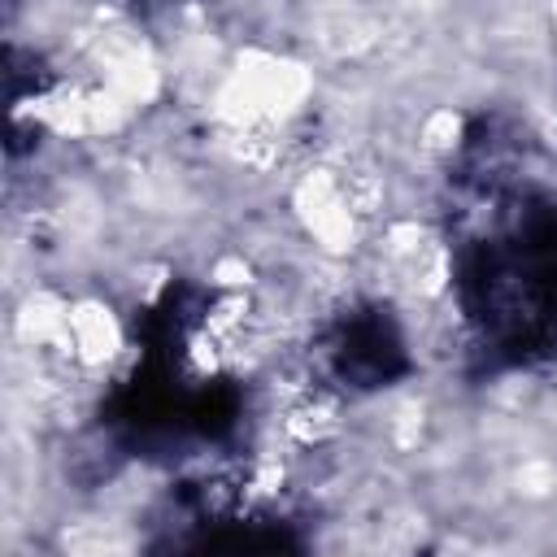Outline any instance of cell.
<instances>
[{"label": "cell", "instance_id": "cell-1", "mask_svg": "<svg viewBox=\"0 0 557 557\" xmlns=\"http://www.w3.org/2000/svg\"><path fill=\"white\" fill-rule=\"evenodd\" d=\"M461 309L492 361L531 366L557 348V205L505 196L457 252Z\"/></svg>", "mask_w": 557, "mask_h": 557}, {"label": "cell", "instance_id": "cell-2", "mask_svg": "<svg viewBox=\"0 0 557 557\" xmlns=\"http://www.w3.org/2000/svg\"><path fill=\"white\" fill-rule=\"evenodd\" d=\"M322 357H326V370H331L344 387H357V392L387 387L392 379H400V374L409 370L405 339H400L392 313L379 309V305H366V309L344 313V318L326 331Z\"/></svg>", "mask_w": 557, "mask_h": 557}]
</instances>
